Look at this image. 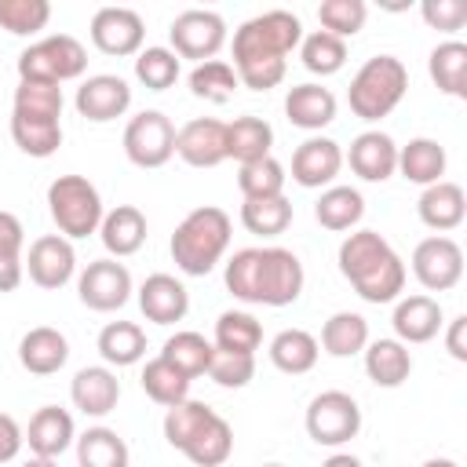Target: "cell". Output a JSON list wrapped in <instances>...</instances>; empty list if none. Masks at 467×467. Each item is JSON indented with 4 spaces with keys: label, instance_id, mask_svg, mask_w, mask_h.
I'll use <instances>...</instances> for the list:
<instances>
[{
    "label": "cell",
    "instance_id": "18",
    "mask_svg": "<svg viewBox=\"0 0 467 467\" xmlns=\"http://www.w3.org/2000/svg\"><path fill=\"white\" fill-rule=\"evenodd\" d=\"M343 164H350V171L365 182H387L398 171V142L387 131H361L354 135L350 150L343 153Z\"/></svg>",
    "mask_w": 467,
    "mask_h": 467
},
{
    "label": "cell",
    "instance_id": "47",
    "mask_svg": "<svg viewBox=\"0 0 467 467\" xmlns=\"http://www.w3.org/2000/svg\"><path fill=\"white\" fill-rule=\"evenodd\" d=\"M215 416V409L212 405H204V401H193V398H186V401H179V405H171L168 412H164V441L171 445V449H179L182 452V445L208 423Z\"/></svg>",
    "mask_w": 467,
    "mask_h": 467
},
{
    "label": "cell",
    "instance_id": "51",
    "mask_svg": "<svg viewBox=\"0 0 467 467\" xmlns=\"http://www.w3.org/2000/svg\"><path fill=\"white\" fill-rule=\"evenodd\" d=\"M208 376L226 387V390H241L252 383L255 376V354H230V350H215L212 354V365H208Z\"/></svg>",
    "mask_w": 467,
    "mask_h": 467
},
{
    "label": "cell",
    "instance_id": "45",
    "mask_svg": "<svg viewBox=\"0 0 467 467\" xmlns=\"http://www.w3.org/2000/svg\"><path fill=\"white\" fill-rule=\"evenodd\" d=\"M190 91L204 102H230L234 91H237V73L230 62L223 58H208V62H197L190 69Z\"/></svg>",
    "mask_w": 467,
    "mask_h": 467
},
{
    "label": "cell",
    "instance_id": "49",
    "mask_svg": "<svg viewBox=\"0 0 467 467\" xmlns=\"http://www.w3.org/2000/svg\"><path fill=\"white\" fill-rule=\"evenodd\" d=\"M51 22L47 0H0V29L11 36H33Z\"/></svg>",
    "mask_w": 467,
    "mask_h": 467
},
{
    "label": "cell",
    "instance_id": "36",
    "mask_svg": "<svg viewBox=\"0 0 467 467\" xmlns=\"http://www.w3.org/2000/svg\"><path fill=\"white\" fill-rule=\"evenodd\" d=\"M77 463L80 467H128L131 452H128V441L113 427H88L77 438Z\"/></svg>",
    "mask_w": 467,
    "mask_h": 467
},
{
    "label": "cell",
    "instance_id": "37",
    "mask_svg": "<svg viewBox=\"0 0 467 467\" xmlns=\"http://www.w3.org/2000/svg\"><path fill=\"white\" fill-rule=\"evenodd\" d=\"M139 383H142L146 398L157 401V405H164V409H171V405H179V401L190 398V379H186L171 361H164L161 354L142 365Z\"/></svg>",
    "mask_w": 467,
    "mask_h": 467
},
{
    "label": "cell",
    "instance_id": "8",
    "mask_svg": "<svg viewBox=\"0 0 467 467\" xmlns=\"http://www.w3.org/2000/svg\"><path fill=\"white\" fill-rule=\"evenodd\" d=\"M303 423H306V434L317 445L339 449L350 438H358V431H361V409H358V401L347 390H321V394L310 398Z\"/></svg>",
    "mask_w": 467,
    "mask_h": 467
},
{
    "label": "cell",
    "instance_id": "11",
    "mask_svg": "<svg viewBox=\"0 0 467 467\" xmlns=\"http://www.w3.org/2000/svg\"><path fill=\"white\" fill-rule=\"evenodd\" d=\"M412 274L427 292H449L463 277V248L445 234L423 237L412 248Z\"/></svg>",
    "mask_w": 467,
    "mask_h": 467
},
{
    "label": "cell",
    "instance_id": "1",
    "mask_svg": "<svg viewBox=\"0 0 467 467\" xmlns=\"http://www.w3.org/2000/svg\"><path fill=\"white\" fill-rule=\"evenodd\" d=\"M223 281L234 299L259 303V306H288L303 292V263L288 248H241L230 255Z\"/></svg>",
    "mask_w": 467,
    "mask_h": 467
},
{
    "label": "cell",
    "instance_id": "28",
    "mask_svg": "<svg viewBox=\"0 0 467 467\" xmlns=\"http://www.w3.org/2000/svg\"><path fill=\"white\" fill-rule=\"evenodd\" d=\"M270 146H274V128L263 117L244 113L226 124V161L252 164V161L270 157Z\"/></svg>",
    "mask_w": 467,
    "mask_h": 467
},
{
    "label": "cell",
    "instance_id": "7",
    "mask_svg": "<svg viewBox=\"0 0 467 467\" xmlns=\"http://www.w3.org/2000/svg\"><path fill=\"white\" fill-rule=\"evenodd\" d=\"M84 69H88V47L69 33H51L18 55V80L62 84L84 77Z\"/></svg>",
    "mask_w": 467,
    "mask_h": 467
},
{
    "label": "cell",
    "instance_id": "54",
    "mask_svg": "<svg viewBox=\"0 0 467 467\" xmlns=\"http://www.w3.org/2000/svg\"><path fill=\"white\" fill-rule=\"evenodd\" d=\"M26 445V434L11 412H0V463H11Z\"/></svg>",
    "mask_w": 467,
    "mask_h": 467
},
{
    "label": "cell",
    "instance_id": "26",
    "mask_svg": "<svg viewBox=\"0 0 467 467\" xmlns=\"http://www.w3.org/2000/svg\"><path fill=\"white\" fill-rule=\"evenodd\" d=\"M99 237H102V248L109 252V259L135 255L146 244V215L135 204H117L113 212L102 215Z\"/></svg>",
    "mask_w": 467,
    "mask_h": 467
},
{
    "label": "cell",
    "instance_id": "44",
    "mask_svg": "<svg viewBox=\"0 0 467 467\" xmlns=\"http://www.w3.org/2000/svg\"><path fill=\"white\" fill-rule=\"evenodd\" d=\"M299 58L314 77H332L347 62V40H339L325 29H314L299 40Z\"/></svg>",
    "mask_w": 467,
    "mask_h": 467
},
{
    "label": "cell",
    "instance_id": "22",
    "mask_svg": "<svg viewBox=\"0 0 467 467\" xmlns=\"http://www.w3.org/2000/svg\"><path fill=\"white\" fill-rule=\"evenodd\" d=\"M69 398L84 416H109L120 401V379L109 365H84L69 383Z\"/></svg>",
    "mask_w": 467,
    "mask_h": 467
},
{
    "label": "cell",
    "instance_id": "43",
    "mask_svg": "<svg viewBox=\"0 0 467 467\" xmlns=\"http://www.w3.org/2000/svg\"><path fill=\"white\" fill-rule=\"evenodd\" d=\"M22 244H26V230H22L18 215L0 212V292H15L26 277Z\"/></svg>",
    "mask_w": 467,
    "mask_h": 467
},
{
    "label": "cell",
    "instance_id": "2",
    "mask_svg": "<svg viewBox=\"0 0 467 467\" xmlns=\"http://www.w3.org/2000/svg\"><path fill=\"white\" fill-rule=\"evenodd\" d=\"M339 274L365 303H394L405 288V263L376 230H354L339 244Z\"/></svg>",
    "mask_w": 467,
    "mask_h": 467
},
{
    "label": "cell",
    "instance_id": "25",
    "mask_svg": "<svg viewBox=\"0 0 467 467\" xmlns=\"http://www.w3.org/2000/svg\"><path fill=\"white\" fill-rule=\"evenodd\" d=\"M285 117L303 131H321L336 120V95L321 84H296L285 95Z\"/></svg>",
    "mask_w": 467,
    "mask_h": 467
},
{
    "label": "cell",
    "instance_id": "24",
    "mask_svg": "<svg viewBox=\"0 0 467 467\" xmlns=\"http://www.w3.org/2000/svg\"><path fill=\"white\" fill-rule=\"evenodd\" d=\"M18 361L33 376H55L69 361V343H66V336L58 328L36 325L18 339Z\"/></svg>",
    "mask_w": 467,
    "mask_h": 467
},
{
    "label": "cell",
    "instance_id": "27",
    "mask_svg": "<svg viewBox=\"0 0 467 467\" xmlns=\"http://www.w3.org/2000/svg\"><path fill=\"white\" fill-rule=\"evenodd\" d=\"M445 164H449V157H445V146H441L438 139L420 135V139H409L405 146H398V171H401L409 182H416V186H434V182H441Z\"/></svg>",
    "mask_w": 467,
    "mask_h": 467
},
{
    "label": "cell",
    "instance_id": "39",
    "mask_svg": "<svg viewBox=\"0 0 467 467\" xmlns=\"http://www.w3.org/2000/svg\"><path fill=\"white\" fill-rule=\"evenodd\" d=\"M212 354H215V347L201 332H175V336L164 339V350H161V358L171 361L186 379L204 376L208 365H212Z\"/></svg>",
    "mask_w": 467,
    "mask_h": 467
},
{
    "label": "cell",
    "instance_id": "9",
    "mask_svg": "<svg viewBox=\"0 0 467 467\" xmlns=\"http://www.w3.org/2000/svg\"><path fill=\"white\" fill-rule=\"evenodd\" d=\"M124 157L135 168H164L175 157V124L161 109H142L124 128Z\"/></svg>",
    "mask_w": 467,
    "mask_h": 467
},
{
    "label": "cell",
    "instance_id": "58",
    "mask_svg": "<svg viewBox=\"0 0 467 467\" xmlns=\"http://www.w3.org/2000/svg\"><path fill=\"white\" fill-rule=\"evenodd\" d=\"M423 467H460L456 460H449V456H434V460H427Z\"/></svg>",
    "mask_w": 467,
    "mask_h": 467
},
{
    "label": "cell",
    "instance_id": "33",
    "mask_svg": "<svg viewBox=\"0 0 467 467\" xmlns=\"http://www.w3.org/2000/svg\"><path fill=\"white\" fill-rule=\"evenodd\" d=\"M99 354L106 365L113 368H128L139 365L146 358V332L135 321H109L99 332Z\"/></svg>",
    "mask_w": 467,
    "mask_h": 467
},
{
    "label": "cell",
    "instance_id": "32",
    "mask_svg": "<svg viewBox=\"0 0 467 467\" xmlns=\"http://www.w3.org/2000/svg\"><path fill=\"white\" fill-rule=\"evenodd\" d=\"M317 347L332 358H354L368 347V321L354 310H339L321 325V343Z\"/></svg>",
    "mask_w": 467,
    "mask_h": 467
},
{
    "label": "cell",
    "instance_id": "52",
    "mask_svg": "<svg viewBox=\"0 0 467 467\" xmlns=\"http://www.w3.org/2000/svg\"><path fill=\"white\" fill-rule=\"evenodd\" d=\"M234 73H237V84H244V88H252V91H270V88H277V84L285 80L288 62H285V58H259V62H241V66H234Z\"/></svg>",
    "mask_w": 467,
    "mask_h": 467
},
{
    "label": "cell",
    "instance_id": "21",
    "mask_svg": "<svg viewBox=\"0 0 467 467\" xmlns=\"http://www.w3.org/2000/svg\"><path fill=\"white\" fill-rule=\"evenodd\" d=\"M26 434V445L33 456H47V460H58L73 441H77V427H73V416L58 405H40L33 416H29V427L22 431Z\"/></svg>",
    "mask_w": 467,
    "mask_h": 467
},
{
    "label": "cell",
    "instance_id": "59",
    "mask_svg": "<svg viewBox=\"0 0 467 467\" xmlns=\"http://www.w3.org/2000/svg\"><path fill=\"white\" fill-rule=\"evenodd\" d=\"M259 467H285V463H259Z\"/></svg>",
    "mask_w": 467,
    "mask_h": 467
},
{
    "label": "cell",
    "instance_id": "34",
    "mask_svg": "<svg viewBox=\"0 0 467 467\" xmlns=\"http://www.w3.org/2000/svg\"><path fill=\"white\" fill-rule=\"evenodd\" d=\"M317 354H321V347L306 328H285L270 339V361H274V368H281L288 376L310 372L317 365Z\"/></svg>",
    "mask_w": 467,
    "mask_h": 467
},
{
    "label": "cell",
    "instance_id": "42",
    "mask_svg": "<svg viewBox=\"0 0 467 467\" xmlns=\"http://www.w3.org/2000/svg\"><path fill=\"white\" fill-rule=\"evenodd\" d=\"M11 139L26 157L44 161L62 146V120H33L11 113Z\"/></svg>",
    "mask_w": 467,
    "mask_h": 467
},
{
    "label": "cell",
    "instance_id": "56",
    "mask_svg": "<svg viewBox=\"0 0 467 467\" xmlns=\"http://www.w3.org/2000/svg\"><path fill=\"white\" fill-rule=\"evenodd\" d=\"M321 467H361V460H358V456H350V452H332Z\"/></svg>",
    "mask_w": 467,
    "mask_h": 467
},
{
    "label": "cell",
    "instance_id": "13",
    "mask_svg": "<svg viewBox=\"0 0 467 467\" xmlns=\"http://www.w3.org/2000/svg\"><path fill=\"white\" fill-rule=\"evenodd\" d=\"M22 266H26L29 281H33L36 288L55 292V288L69 285L73 274H77L73 241H66L62 234H44V237H36V241L29 244V255L22 259Z\"/></svg>",
    "mask_w": 467,
    "mask_h": 467
},
{
    "label": "cell",
    "instance_id": "4",
    "mask_svg": "<svg viewBox=\"0 0 467 467\" xmlns=\"http://www.w3.org/2000/svg\"><path fill=\"white\" fill-rule=\"evenodd\" d=\"M409 91V69L398 55H372L350 80L347 88V102L354 109V117L376 124L387 113H394V106L405 99Z\"/></svg>",
    "mask_w": 467,
    "mask_h": 467
},
{
    "label": "cell",
    "instance_id": "31",
    "mask_svg": "<svg viewBox=\"0 0 467 467\" xmlns=\"http://www.w3.org/2000/svg\"><path fill=\"white\" fill-rule=\"evenodd\" d=\"M361 215H365V197L354 186H328L314 204V219L332 234L354 230Z\"/></svg>",
    "mask_w": 467,
    "mask_h": 467
},
{
    "label": "cell",
    "instance_id": "23",
    "mask_svg": "<svg viewBox=\"0 0 467 467\" xmlns=\"http://www.w3.org/2000/svg\"><path fill=\"white\" fill-rule=\"evenodd\" d=\"M416 212H420V223L438 230V234H449L456 230L463 219H467V193L460 182H434V186H423L420 201H416Z\"/></svg>",
    "mask_w": 467,
    "mask_h": 467
},
{
    "label": "cell",
    "instance_id": "12",
    "mask_svg": "<svg viewBox=\"0 0 467 467\" xmlns=\"http://www.w3.org/2000/svg\"><path fill=\"white\" fill-rule=\"evenodd\" d=\"M77 296L88 310L113 314L131 299V274L117 259H95L77 277Z\"/></svg>",
    "mask_w": 467,
    "mask_h": 467
},
{
    "label": "cell",
    "instance_id": "57",
    "mask_svg": "<svg viewBox=\"0 0 467 467\" xmlns=\"http://www.w3.org/2000/svg\"><path fill=\"white\" fill-rule=\"evenodd\" d=\"M22 467H58V460H47V456H29Z\"/></svg>",
    "mask_w": 467,
    "mask_h": 467
},
{
    "label": "cell",
    "instance_id": "5",
    "mask_svg": "<svg viewBox=\"0 0 467 467\" xmlns=\"http://www.w3.org/2000/svg\"><path fill=\"white\" fill-rule=\"evenodd\" d=\"M47 212H51V219L66 241H80V237L99 234L102 215H106L99 186L84 175H58L47 186Z\"/></svg>",
    "mask_w": 467,
    "mask_h": 467
},
{
    "label": "cell",
    "instance_id": "46",
    "mask_svg": "<svg viewBox=\"0 0 467 467\" xmlns=\"http://www.w3.org/2000/svg\"><path fill=\"white\" fill-rule=\"evenodd\" d=\"M285 164L274 161V157H263V161H252V164H241L237 168V190L244 201H259V197H277L285 193Z\"/></svg>",
    "mask_w": 467,
    "mask_h": 467
},
{
    "label": "cell",
    "instance_id": "20",
    "mask_svg": "<svg viewBox=\"0 0 467 467\" xmlns=\"http://www.w3.org/2000/svg\"><path fill=\"white\" fill-rule=\"evenodd\" d=\"M139 310L146 321L153 325H175L186 317L190 310V292L179 277L171 274H150L142 285H139Z\"/></svg>",
    "mask_w": 467,
    "mask_h": 467
},
{
    "label": "cell",
    "instance_id": "50",
    "mask_svg": "<svg viewBox=\"0 0 467 467\" xmlns=\"http://www.w3.org/2000/svg\"><path fill=\"white\" fill-rule=\"evenodd\" d=\"M365 18H368L365 0H321V7H317L321 29L332 33V36H339V40L354 36L365 26Z\"/></svg>",
    "mask_w": 467,
    "mask_h": 467
},
{
    "label": "cell",
    "instance_id": "17",
    "mask_svg": "<svg viewBox=\"0 0 467 467\" xmlns=\"http://www.w3.org/2000/svg\"><path fill=\"white\" fill-rule=\"evenodd\" d=\"M175 153L190 168H215L226 161V124L215 117H193L175 131Z\"/></svg>",
    "mask_w": 467,
    "mask_h": 467
},
{
    "label": "cell",
    "instance_id": "53",
    "mask_svg": "<svg viewBox=\"0 0 467 467\" xmlns=\"http://www.w3.org/2000/svg\"><path fill=\"white\" fill-rule=\"evenodd\" d=\"M420 15H423V22H427L431 29L456 33V29H463V22H467V4H463V0H423Z\"/></svg>",
    "mask_w": 467,
    "mask_h": 467
},
{
    "label": "cell",
    "instance_id": "10",
    "mask_svg": "<svg viewBox=\"0 0 467 467\" xmlns=\"http://www.w3.org/2000/svg\"><path fill=\"white\" fill-rule=\"evenodd\" d=\"M168 40H171V51L182 58H193V62H208L223 51L226 44V22L223 15L215 11H204V7H190L182 15L171 18L168 26Z\"/></svg>",
    "mask_w": 467,
    "mask_h": 467
},
{
    "label": "cell",
    "instance_id": "41",
    "mask_svg": "<svg viewBox=\"0 0 467 467\" xmlns=\"http://www.w3.org/2000/svg\"><path fill=\"white\" fill-rule=\"evenodd\" d=\"M11 113L33 117V120H62V88L40 84V80H18L15 99H11Z\"/></svg>",
    "mask_w": 467,
    "mask_h": 467
},
{
    "label": "cell",
    "instance_id": "16",
    "mask_svg": "<svg viewBox=\"0 0 467 467\" xmlns=\"http://www.w3.org/2000/svg\"><path fill=\"white\" fill-rule=\"evenodd\" d=\"M343 168V150L336 139H325V135H310L296 146L292 153V179L303 186V190H328L336 182Z\"/></svg>",
    "mask_w": 467,
    "mask_h": 467
},
{
    "label": "cell",
    "instance_id": "3",
    "mask_svg": "<svg viewBox=\"0 0 467 467\" xmlns=\"http://www.w3.org/2000/svg\"><path fill=\"white\" fill-rule=\"evenodd\" d=\"M230 234H234V223L223 208L215 204H201L193 212L182 215V223L175 226L171 234V263L190 274V277H204L219 266V259L226 255L230 248Z\"/></svg>",
    "mask_w": 467,
    "mask_h": 467
},
{
    "label": "cell",
    "instance_id": "6",
    "mask_svg": "<svg viewBox=\"0 0 467 467\" xmlns=\"http://www.w3.org/2000/svg\"><path fill=\"white\" fill-rule=\"evenodd\" d=\"M303 40V22L292 11H263L234 29V66L241 62H259V58H285L299 47Z\"/></svg>",
    "mask_w": 467,
    "mask_h": 467
},
{
    "label": "cell",
    "instance_id": "14",
    "mask_svg": "<svg viewBox=\"0 0 467 467\" xmlns=\"http://www.w3.org/2000/svg\"><path fill=\"white\" fill-rule=\"evenodd\" d=\"M142 36H146L142 15L131 11V7H99L91 15V44L102 55H113V58L139 55L142 51Z\"/></svg>",
    "mask_w": 467,
    "mask_h": 467
},
{
    "label": "cell",
    "instance_id": "29",
    "mask_svg": "<svg viewBox=\"0 0 467 467\" xmlns=\"http://www.w3.org/2000/svg\"><path fill=\"white\" fill-rule=\"evenodd\" d=\"M361 354H365V372L376 387H401L412 372V354L398 339H372Z\"/></svg>",
    "mask_w": 467,
    "mask_h": 467
},
{
    "label": "cell",
    "instance_id": "19",
    "mask_svg": "<svg viewBox=\"0 0 467 467\" xmlns=\"http://www.w3.org/2000/svg\"><path fill=\"white\" fill-rule=\"evenodd\" d=\"M390 325H394V339L405 343V347H409V343H431V339L441 332L445 314H441V303H438L434 296L416 292V296L398 299Z\"/></svg>",
    "mask_w": 467,
    "mask_h": 467
},
{
    "label": "cell",
    "instance_id": "40",
    "mask_svg": "<svg viewBox=\"0 0 467 467\" xmlns=\"http://www.w3.org/2000/svg\"><path fill=\"white\" fill-rule=\"evenodd\" d=\"M241 226L248 234H259V237H277V234H285L292 226V201L285 193L244 201L241 204Z\"/></svg>",
    "mask_w": 467,
    "mask_h": 467
},
{
    "label": "cell",
    "instance_id": "55",
    "mask_svg": "<svg viewBox=\"0 0 467 467\" xmlns=\"http://www.w3.org/2000/svg\"><path fill=\"white\" fill-rule=\"evenodd\" d=\"M445 350L456 361H467V314H460V317L449 321V328H445Z\"/></svg>",
    "mask_w": 467,
    "mask_h": 467
},
{
    "label": "cell",
    "instance_id": "30",
    "mask_svg": "<svg viewBox=\"0 0 467 467\" xmlns=\"http://www.w3.org/2000/svg\"><path fill=\"white\" fill-rule=\"evenodd\" d=\"M427 73H431V80L438 84L441 95L467 99V44L463 40L438 44L427 58Z\"/></svg>",
    "mask_w": 467,
    "mask_h": 467
},
{
    "label": "cell",
    "instance_id": "48",
    "mask_svg": "<svg viewBox=\"0 0 467 467\" xmlns=\"http://www.w3.org/2000/svg\"><path fill=\"white\" fill-rule=\"evenodd\" d=\"M179 73L182 66L171 47H142L135 55V80L146 84L150 91H168L179 80Z\"/></svg>",
    "mask_w": 467,
    "mask_h": 467
},
{
    "label": "cell",
    "instance_id": "15",
    "mask_svg": "<svg viewBox=\"0 0 467 467\" xmlns=\"http://www.w3.org/2000/svg\"><path fill=\"white\" fill-rule=\"evenodd\" d=\"M73 106H77V113H80L84 120H91V124H109V120H117V117L128 113V106H131V88H128V80L117 77V73H95V77H88V80L77 88Z\"/></svg>",
    "mask_w": 467,
    "mask_h": 467
},
{
    "label": "cell",
    "instance_id": "35",
    "mask_svg": "<svg viewBox=\"0 0 467 467\" xmlns=\"http://www.w3.org/2000/svg\"><path fill=\"white\" fill-rule=\"evenodd\" d=\"M234 452V427L215 412L186 445H182V456L197 467H223Z\"/></svg>",
    "mask_w": 467,
    "mask_h": 467
},
{
    "label": "cell",
    "instance_id": "38",
    "mask_svg": "<svg viewBox=\"0 0 467 467\" xmlns=\"http://www.w3.org/2000/svg\"><path fill=\"white\" fill-rule=\"evenodd\" d=\"M263 343V325L248 310H223L215 317V350L230 354H255Z\"/></svg>",
    "mask_w": 467,
    "mask_h": 467
}]
</instances>
